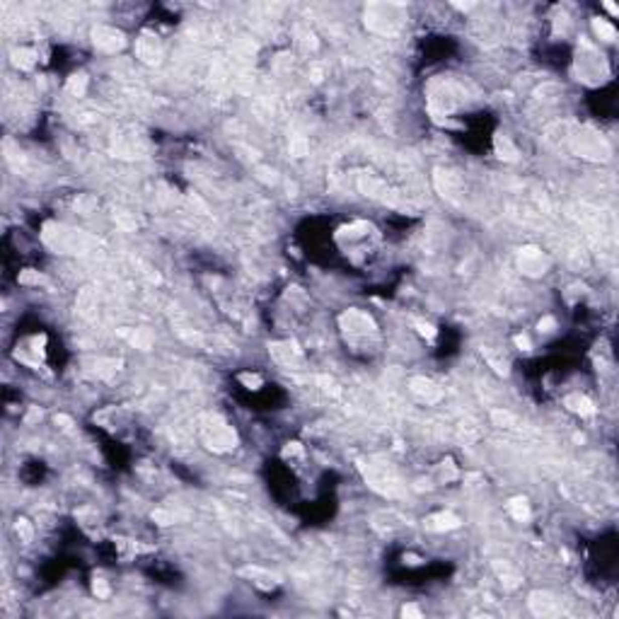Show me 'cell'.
Instances as JSON below:
<instances>
[{
  "label": "cell",
  "instance_id": "1",
  "mask_svg": "<svg viewBox=\"0 0 619 619\" xmlns=\"http://www.w3.org/2000/svg\"><path fill=\"white\" fill-rule=\"evenodd\" d=\"M203 438H206V443L213 450H230L235 445V433L230 431V426L218 421L216 416L213 419L208 416L206 419V424H203Z\"/></svg>",
  "mask_w": 619,
  "mask_h": 619
},
{
  "label": "cell",
  "instance_id": "2",
  "mask_svg": "<svg viewBox=\"0 0 619 619\" xmlns=\"http://www.w3.org/2000/svg\"><path fill=\"white\" fill-rule=\"evenodd\" d=\"M518 264H520L522 273H527V276H542L546 268H549V259L537 247H525V249H520Z\"/></svg>",
  "mask_w": 619,
  "mask_h": 619
},
{
  "label": "cell",
  "instance_id": "3",
  "mask_svg": "<svg viewBox=\"0 0 619 619\" xmlns=\"http://www.w3.org/2000/svg\"><path fill=\"white\" fill-rule=\"evenodd\" d=\"M576 150L581 155H588V158H607L609 155V148L605 146V141L600 138L597 133H588L583 131V135L578 133L576 138Z\"/></svg>",
  "mask_w": 619,
  "mask_h": 619
},
{
  "label": "cell",
  "instance_id": "4",
  "mask_svg": "<svg viewBox=\"0 0 619 619\" xmlns=\"http://www.w3.org/2000/svg\"><path fill=\"white\" fill-rule=\"evenodd\" d=\"M92 37H95V46L102 51H119L123 46V34L111 27H97Z\"/></svg>",
  "mask_w": 619,
  "mask_h": 619
},
{
  "label": "cell",
  "instance_id": "5",
  "mask_svg": "<svg viewBox=\"0 0 619 619\" xmlns=\"http://www.w3.org/2000/svg\"><path fill=\"white\" fill-rule=\"evenodd\" d=\"M411 389L421 397V399L426 401H438L440 397H443V392H440V387H436L431 380H424V377H416L411 382Z\"/></svg>",
  "mask_w": 619,
  "mask_h": 619
},
{
  "label": "cell",
  "instance_id": "6",
  "mask_svg": "<svg viewBox=\"0 0 619 619\" xmlns=\"http://www.w3.org/2000/svg\"><path fill=\"white\" fill-rule=\"evenodd\" d=\"M457 525H460V520L452 513H438V515H431L426 520V527L428 530H436V532H445V530H452Z\"/></svg>",
  "mask_w": 619,
  "mask_h": 619
},
{
  "label": "cell",
  "instance_id": "7",
  "mask_svg": "<svg viewBox=\"0 0 619 619\" xmlns=\"http://www.w3.org/2000/svg\"><path fill=\"white\" fill-rule=\"evenodd\" d=\"M530 607H532L534 614H557V602H554L549 595L534 593L532 597H530Z\"/></svg>",
  "mask_w": 619,
  "mask_h": 619
},
{
  "label": "cell",
  "instance_id": "8",
  "mask_svg": "<svg viewBox=\"0 0 619 619\" xmlns=\"http://www.w3.org/2000/svg\"><path fill=\"white\" fill-rule=\"evenodd\" d=\"M135 51H138V58H143L146 63H155V61H158V56H160L158 44H155L150 37L138 39V46H135Z\"/></svg>",
  "mask_w": 619,
  "mask_h": 619
},
{
  "label": "cell",
  "instance_id": "9",
  "mask_svg": "<svg viewBox=\"0 0 619 619\" xmlns=\"http://www.w3.org/2000/svg\"><path fill=\"white\" fill-rule=\"evenodd\" d=\"M566 406H569L571 411L581 414V416H593V414H595L593 401L588 399V397H583V394H573V397H566Z\"/></svg>",
  "mask_w": 619,
  "mask_h": 619
},
{
  "label": "cell",
  "instance_id": "10",
  "mask_svg": "<svg viewBox=\"0 0 619 619\" xmlns=\"http://www.w3.org/2000/svg\"><path fill=\"white\" fill-rule=\"evenodd\" d=\"M593 27H595V32H597V37L600 39H605V41H614V39H617V29L609 25L607 20H595Z\"/></svg>",
  "mask_w": 619,
  "mask_h": 619
},
{
  "label": "cell",
  "instance_id": "11",
  "mask_svg": "<svg viewBox=\"0 0 619 619\" xmlns=\"http://www.w3.org/2000/svg\"><path fill=\"white\" fill-rule=\"evenodd\" d=\"M508 510L515 520H527V518H530V508H527V503H525L522 498H513V501L508 503Z\"/></svg>",
  "mask_w": 619,
  "mask_h": 619
},
{
  "label": "cell",
  "instance_id": "12",
  "mask_svg": "<svg viewBox=\"0 0 619 619\" xmlns=\"http://www.w3.org/2000/svg\"><path fill=\"white\" fill-rule=\"evenodd\" d=\"M15 56V65H20V68H32L34 65V61H37V53L29 49H20L13 53Z\"/></svg>",
  "mask_w": 619,
  "mask_h": 619
},
{
  "label": "cell",
  "instance_id": "13",
  "mask_svg": "<svg viewBox=\"0 0 619 619\" xmlns=\"http://www.w3.org/2000/svg\"><path fill=\"white\" fill-rule=\"evenodd\" d=\"M85 85H87L85 75H73V78L68 80V92L75 95V97H80V95L85 92Z\"/></svg>",
  "mask_w": 619,
  "mask_h": 619
},
{
  "label": "cell",
  "instance_id": "14",
  "mask_svg": "<svg viewBox=\"0 0 619 619\" xmlns=\"http://www.w3.org/2000/svg\"><path fill=\"white\" fill-rule=\"evenodd\" d=\"M496 148H498V153H501V158H506V160H515V155H518V150L508 143V138H498Z\"/></svg>",
  "mask_w": 619,
  "mask_h": 619
},
{
  "label": "cell",
  "instance_id": "15",
  "mask_svg": "<svg viewBox=\"0 0 619 619\" xmlns=\"http://www.w3.org/2000/svg\"><path fill=\"white\" fill-rule=\"evenodd\" d=\"M291 153L295 155V158H303L305 153H307V141L300 138V135H295V138L291 141Z\"/></svg>",
  "mask_w": 619,
  "mask_h": 619
},
{
  "label": "cell",
  "instance_id": "16",
  "mask_svg": "<svg viewBox=\"0 0 619 619\" xmlns=\"http://www.w3.org/2000/svg\"><path fill=\"white\" fill-rule=\"evenodd\" d=\"M153 520L160 522V525H172V522L177 520V515L170 513V510H155V513H153Z\"/></svg>",
  "mask_w": 619,
  "mask_h": 619
},
{
  "label": "cell",
  "instance_id": "17",
  "mask_svg": "<svg viewBox=\"0 0 619 619\" xmlns=\"http://www.w3.org/2000/svg\"><path fill=\"white\" fill-rule=\"evenodd\" d=\"M15 530H17V534H20L22 542H32V527H29V522L27 520H17Z\"/></svg>",
  "mask_w": 619,
  "mask_h": 619
},
{
  "label": "cell",
  "instance_id": "18",
  "mask_svg": "<svg viewBox=\"0 0 619 619\" xmlns=\"http://www.w3.org/2000/svg\"><path fill=\"white\" fill-rule=\"evenodd\" d=\"M491 419H494V421H496L498 426H503V428L513 426V416H510L508 411H501V409H496V411L491 414Z\"/></svg>",
  "mask_w": 619,
  "mask_h": 619
},
{
  "label": "cell",
  "instance_id": "19",
  "mask_svg": "<svg viewBox=\"0 0 619 619\" xmlns=\"http://www.w3.org/2000/svg\"><path fill=\"white\" fill-rule=\"evenodd\" d=\"M92 593L97 595V597H107V595H109V585H107V581L95 578V583H92Z\"/></svg>",
  "mask_w": 619,
  "mask_h": 619
},
{
  "label": "cell",
  "instance_id": "20",
  "mask_svg": "<svg viewBox=\"0 0 619 619\" xmlns=\"http://www.w3.org/2000/svg\"><path fill=\"white\" fill-rule=\"evenodd\" d=\"M133 343L135 346H141V349H148V346H150V334H148V331H138V334L133 336Z\"/></svg>",
  "mask_w": 619,
  "mask_h": 619
},
{
  "label": "cell",
  "instance_id": "21",
  "mask_svg": "<svg viewBox=\"0 0 619 619\" xmlns=\"http://www.w3.org/2000/svg\"><path fill=\"white\" fill-rule=\"evenodd\" d=\"M41 281V276L39 273H34V271H25V273H20V283H39Z\"/></svg>",
  "mask_w": 619,
  "mask_h": 619
},
{
  "label": "cell",
  "instance_id": "22",
  "mask_svg": "<svg viewBox=\"0 0 619 619\" xmlns=\"http://www.w3.org/2000/svg\"><path fill=\"white\" fill-rule=\"evenodd\" d=\"M416 327H419V331H421L424 336H428V339H433V336H436V329L431 327V324H426V322H416Z\"/></svg>",
  "mask_w": 619,
  "mask_h": 619
},
{
  "label": "cell",
  "instance_id": "23",
  "mask_svg": "<svg viewBox=\"0 0 619 619\" xmlns=\"http://www.w3.org/2000/svg\"><path fill=\"white\" fill-rule=\"evenodd\" d=\"M554 327H557L554 317H544V319H539V331H552Z\"/></svg>",
  "mask_w": 619,
  "mask_h": 619
},
{
  "label": "cell",
  "instance_id": "24",
  "mask_svg": "<svg viewBox=\"0 0 619 619\" xmlns=\"http://www.w3.org/2000/svg\"><path fill=\"white\" fill-rule=\"evenodd\" d=\"M515 343L520 346L522 351H530V339L525 336V334H520V336H515Z\"/></svg>",
  "mask_w": 619,
  "mask_h": 619
},
{
  "label": "cell",
  "instance_id": "25",
  "mask_svg": "<svg viewBox=\"0 0 619 619\" xmlns=\"http://www.w3.org/2000/svg\"><path fill=\"white\" fill-rule=\"evenodd\" d=\"M401 614H404V617H421V612H419L414 605H406L404 609H401Z\"/></svg>",
  "mask_w": 619,
  "mask_h": 619
},
{
  "label": "cell",
  "instance_id": "26",
  "mask_svg": "<svg viewBox=\"0 0 619 619\" xmlns=\"http://www.w3.org/2000/svg\"><path fill=\"white\" fill-rule=\"evenodd\" d=\"M605 8H607V10H609V13H612V15H617V13H619V10H617V5H612V3H605Z\"/></svg>",
  "mask_w": 619,
  "mask_h": 619
}]
</instances>
